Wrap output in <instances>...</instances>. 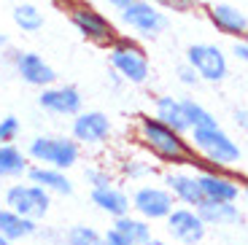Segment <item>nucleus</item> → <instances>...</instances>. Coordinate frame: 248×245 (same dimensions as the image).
<instances>
[{
  "label": "nucleus",
  "mask_w": 248,
  "mask_h": 245,
  "mask_svg": "<svg viewBox=\"0 0 248 245\" xmlns=\"http://www.w3.org/2000/svg\"><path fill=\"white\" fill-rule=\"evenodd\" d=\"M132 138L151 159L165 167H202L189 138L159 122L154 113H138L132 124Z\"/></svg>",
  "instance_id": "f257e3e1"
},
{
  "label": "nucleus",
  "mask_w": 248,
  "mask_h": 245,
  "mask_svg": "<svg viewBox=\"0 0 248 245\" xmlns=\"http://www.w3.org/2000/svg\"><path fill=\"white\" fill-rule=\"evenodd\" d=\"M194 153L200 156L202 167H218V170H237L243 162V146L221 127H192L186 132Z\"/></svg>",
  "instance_id": "f03ea898"
},
{
  "label": "nucleus",
  "mask_w": 248,
  "mask_h": 245,
  "mask_svg": "<svg viewBox=\"0 0 248 245\" xmlns=\"http://www.w3.org/2000/svg\"><path fill=\"white\" fill-rule=\"evenodd\" d=\"M106 51H108V65H111V70H116L122 76L124 84L143 86L151 78V60H149V51L143 49L140 38L119 32L116 41Z\"/></svg>",
  "instance_id": "7ed1b4c3"
},
{
  "label": "nucleus",
  "mask_w": 248,
  "mask_h": 245,
  "mask_svg": "<svg viewBox=\"0 0 248 245\" xmlns=\"http://www.w3.org/2000/svg\"><path fill=\"white\" fill-rule=\"evenodd\" d=\"M62 11L68 14L70 25L76 27V32L84 41L94 43V46H103V49H108L116 41V35H119L116 22L106 11H100L94 3H89V0H68Z\"/></svg>",
  "instance_id": "20e7f679"
},
{
  "label": "nucleus",
  "mask_w": 248,
  "mask_h": 245,
  "mask_svg": "<svg viewBox=\"0 0 248 245\" xmlns=\"http://www.w3.org/2000/svg\"><path fill=\"white\" fill-rule=\"evenodd\" d=\"M25 153L35 165H49L57 170H70L81 162V146L70 135H35Z\"/></svg>",
  "instance_id": "39448f33"
},
{
  "label": "nucleus",
  "mask_w": 248,
  "mask_h": 245,
  "mask_svg": "<svg viewBox=\"0 0 248 245\" xmlns=\"http://www.w3.org/2000/svg\"><path fill=\"white\" fill-rule=\"evenodd\" d=\"M119 22L135 38H159L170 25L168 14L154 0H132L124 11H119Z\"/></svg>",
  "instance_id": "423d86ee"
},
{
  "label": "nucleus",
  "mask_w": 248,
  "mask_h": 245,
  "mask_svg": "<svg viewBox=\"0 0 248 245\" xmlns=\"http://www.w3.org/2000/svg\"><path fill=\"white\" fill-rule=\"evenodd\" d=\"M186 65L194 68L205 84H221L230 76V57L216 43H192L186 49Z\"/></svg>",
  "instance_id": "0eeeda50"
},
{
  "label": "nucleus",
  "mask_w": 248,
  "mask_h": 245,
  "mask_svg": "<svg viewBox=\"0 0 248 245\" xmlns=\"http://www.w3.org/2000/svg\"><path fill=\"white\" fill-rule=\"evenodd\" d=\"M3 202H6V208L22 213L25 218L44 221L46 215H49V210H51V194L44 189V186L32 184V181H27V184L19 181V184H11L6 189Z\"/></svg>",
  "instance_id": "6e6552de"
},
{
  "label": "nucleus",
  "mask_w": 248,
  "mask_h": 245,
  "mask_svg": "<svg viewBox=\"0 0 248 245\" xmlns=\"http://www.w3.org/2000/svg\"><path fill=\"white\" fill-rule=\"evenodd\" d=\"M130 202H132V213L151 221V224L154 221H165L170 215V210L178 205L173 191L165 184H140L130 194Z\"/></svg>",
  "instance_id": "1a4fd4ad"
},
{
  "label": "nucleus",
  "mask_w": 248,
  "mask_h": 245,
  "mask_svg": "<svg viewBox=\"0 0 248 245\" xmlns=\"http://www.w3.org/2000/svg\"><path fill=\"white\" fill-rule=\"evenodd\" d=\"M113 135V122L103 110H78L70 119V138L78 140L81 148L106 146Z\"/></svg>",
  "instance_id": "9d476101"
},
{
  "label": "nucleus",
  "mask_w": 248,
  "mask_h": 245,
  "mask_svg": "<svg viewBox=\"0 0 248 245\" xmlns=\"http://www.w3.org/2000/svg\"><path fill=\"white\" fill-rule=\"evenodd\" d=\"M165 229L175 245H200L208 234V224L202 221L200 210L189 205H175L165 218Z\"/></svg>",
  "instance_id": "9b49d317"
},
{
  "label": "nucleus",
  "mask_w": 248,
  "mask_h": 245,
  "mask_svg": "<svg viewBox=\"0 0 248 245\" xmlns=\"http://www.w3.org/2000/svg\"><path fill=\"white\" fill-rule=\"evenodd\" d=\"M38 108L51 116L73 119L78 110H84V94L73 84H51L38 92Z\"/></svg>",
  "instance_id": "f8f14e48"
},
{
  "label": "nucleus",
  "mask_w": 248,
  "mask_h": 245,
  "mask_svg": "<svg viewBox=\"0 0 248 245\" xmlns=\"http://www.w3.org/2000/svg\"><path fill=\"white\" fill-rule=\"evenodd\" d=\"M8 60H11V65H14V73L25 81L27 86H32V89H44V86L57 84V70L44 60V54L27 51V49H16V51L8 54Z\"/></svg>",
  "instance_id": "ddd939ff"
},
{
  "label": "nucleus",
  "mask_w": 248,
  "mask_h": 245,
  "mask_svg": "<svg viewBox=\"0 0 248 245\" xmlns=\"http://www.w3.org/2000/svg\"><path fill=\"white\" fill-rule=\"evenodd\" d=\"M197 178L205 199H216V202H237L240 199V178L232 175V170L200 167Z\"/></svg>",
  "instance_id": "4468645a"
},
{
  "label": "nucleus",
  "mask_w": 248,
  "mask_h": 245,
  "mask_svg": "<svg viewBox=\"0 0 248 245\" xmlns=\"http://www.w3.org/2000/svg\"><path fill=\"white\" fill-rule=\"evenodd\" d=\"M162 184L173 191L175 202L178 205H189V208H200L205 202L202 186H200L197 172L184 170V167H168V172L162 175Z\"/></svg>",
  "instance_id": "2eb2a0df"
},
{
  "label": "nucleus",
  "mask_w": 248,
  "mask_h": 245,
  "mask_svg": "<svg viewBox=\"0 0 248 245\" xmlns=\"http://www.w3.org/2000/svg\"><path fill=\"white\" fill-rule=\"evenodd\" d=\"M205 19L211 22L216 32L227 38H246L248 35V16L232 3H208Z\"/></svg>",
  "instance_id": "dca6fc26"
},
{
  "label": "nucleus",
  "mask_w": 248,
  "mask_h": 245,
  "mask_svg": "<svg viewBox=\"0 0 248 245\" xmlns=\"http://www.w3.org/2000/svg\"><path fill=\"white\" fill-rule=\"evenodd\" d=\"M89 199L92 205L106 213L108 218H119V215H127L132 210V202H130V191H124L119 184H111V186H103V189H92L89 191Z\"/></svg>",
  "instance_id": "f3484780"
},
{
  "label": "nucleus",
  "mask_w": 248,
  "mask_h": 245,
  "mask_svg": "<svg viewBox=\"0 0 248 245\" xmlns=\"http://www.w3.org/2000/svg\"><path fill=\"white\" fill-rule=\"evenodd\" d=\"M25 178H27V181H32V184H38V186H44L51 197H54V194L70 197L76 191L73 181L68 178V170H57V167H49V165H35V162H32Z\"/></svg>",
  "instance_id": "a211bd4d"
},
{
  "label": "nucleus",
  "mask_w": 248,
  "mask_h": 245,
  "mask_svg": "<svg viewBox=\"0 0 248 245\" xmlns=\"http://www.w3.org/2000/svg\"><path fill=\"white\" fill-rule=\"evenodd\" d=\"M41 232V221H32V218H25L22 213L11 208H0V234L8 240V243H22L27 237H35Z\"/></svg>",
  "instance_id": "6ab92c4d"
},
{
  "label": "nucleus",
  "mask_w": 248,
  "mask_h": 245,
  "mask_svg": "<svg viewBox=\"0 0 248 245\" xmlns=\"http://www.w3.org/2000/svg\"><path fill=\"white\" fill-rule=\"evenodd\" d=\"M30 165V156L16 143H0V181H22Z\"/></svg>",
  "instance_id": "aec40b11"
},
{
  "label": "nucleus",
  "mask_w": 248,
  "mask_h": 245,
  "mask_svg": "<svg viewBox=\"0 0 248 245\" xmlns=\"http://www.w3.org/2000/svg\"><path fill=\"white\" fill-rule=\"evenodd\" d=\"M197 210H200V215H202V221L208 224V229L211 227H218V229L237 227L240 218H243L237 202H216V199H205Z\"/></svg>",
  "instance_id": "412c9836"
},
{
  "label": "nucleus",
  "mask_w": 248,
  "mask_h": 245,
  "mask_svg": "<svg viewBox=\"0 0 248 245\" xmlns=\"http://www.w3.org/2000/svg\"><path fill=\"white\" fill-rule=\"evenodd\" d=\"M151 113H154L159 122H165L168 127L184 132V135L189 132V122H186L181 97H173V94H159V97H154V103H151Z\"/></svg>",
  "instance_id": "4be33fe9"
},
{
  "label": "nucleus",
  "mask_w": 248,
  "mask_h": 245,
  "mask_svg": "<svg viewBox=\"0 0 248 245\" xmlns=\"http://www.w3.org/2000/svg\"><path fill=\"white\" fill-rule=\"evenodd\" d=\"M111 227L116 229V232H122L127 240H132L135 245H143L146 240L154 237V227H151V221L135 215L132 210H130L127 215H119V218H113Z\"/></svg>",
  "instance_id": "5701e85b"
},
{
  "label": "nucleus",
  "mask_w": 248,
  "mask_h": 245,
  "mask_svg": "<svg viewBox=\"0 0 248 245\" xmlns=\"http://www.w3.org/2000/svg\"><path fill=\"white\" fill-rule=\"evenodd\" d=\"M116 172L119 178H127V181H146V178L156 175L159 172V167L151 162V156L146 159V156H122V159L116 162Z\"/></svg>",
  "instance_id": "b1692460"
},
{
  "label": "nucleus",
  "mask_w": 248,
  "mask_h": 245,
  "mask_svg": "<svg viewBox=\"0 0 248 245\" xmlns=\"http://www.w3.org/2000/svg\"><path fill=\"white\" fill-rule=\"evenodd\" d=\"M11 19H14V25H16V30L27 32V35L41 32V30H44V25H46L44 11H41L35 3H19V6H14Z\"/></svg>",
  "instance_id": "393cba45"
},
{
  "label": "nucleus",
  "mask_w": 248,
  "mask_h": 245,
  "mask_svg": "<svg viewBox=\"0 0 248 245\" xmlns=\"http://www.w3.org/2000/svg\"><path fill=\"white\" fill-rule=\"evenodd\" d=\"M181 103H184V113H186V122H189V129H192V127H211V124H218V119L213 116V113L205 108L200 100L181 97Z\"/></svg>",
  "instance_id": "a878e982"
},
{
  "label": "nucleus",
  "mask_w": 248,
  "mask_h": 245,
  "mask_svg": "<svg viewBox=\"0 0 248 245\" xmlns=\"http://www.w3.org/2000/svg\"><path fill=\"white\" fill-rule=\"evenodd\" d=\"M65 245H106L103 232H97L89 224H76L65 232Z\"/></svg>",
  "instance_id": "bb28decb"
},
{
  "label": "nucleus",
  "mask_w": 248,
  "mask_h": 245,
  "mask_svg": "<svg viewBox=\"0 0 248 245\" xmlns=\"http://www.w3.org/2000/svg\"><path fill=\"white\" fill-rule=\"evenodd\" d=\"M84 178H87L89 189H103V186L116 184V175H113V172L108 170V167H103V165H92V167H87V170H84Z\"/></svg>",
  "instance_id": "cd10ccee"
},
{
  "label": "nucleus",
  "mask_w": 248,
  "mask_h": 245,
  "mask_svg": "<svg viewBox=\"0 0 248 245\" xmlns=\"http://www.w3.org/2000/svg\"><path fill=\"white\" fill-rule=\"evenodd\" d=\"M22 135V122L14 113L0 116V143H16Z\"/></svg>",
  "instance_id": "c85d7f7f"
},
{
  "label": "nucleus",
  "mask_w": 248,
  "mask_h": 245,
  "mask_svg": "<svg viewBox=\"0 0 248 245\" xmlns=\"http://www.w3.org/2000/svg\"><path fill=\"white\" fill-rule=\"evenodd\" d=\"M162 11H173V14H192L197 8H202V0H154Z\"/></svg>",
  "instance_id": "c756f323"
},
{
  "label": "nucleus",
  "mask_w": 248,
  "mask_h": 245,
  "mask_svg": "<svg viewBox=\"0 0 248 245\" xmlns=\"http://www.w3.org/2000/svg\"><path fill=\"white\" fill-rule=\"evenodd\" d=\"M175 78H178L181 86H186V89H194V86H200L202 81H200V76L194 73V68H189V65H178V70H175Z\"/></svg>",
  "instance_id": "7c9ffc66"
},
{
  "label": "nucleus",
  "mask_w": 248,
  "mask_h": 245,
  "mask_svg": "<svg viewBox=\"0 0 248 245\" xmlns=\"http://www.w3.org/2000/svg\"><path fill=\"white\" fill-rule=\"evenodd\" d=\"M230 54L235 57L237 62H246V65H248V38H235Z\"/></svg>",
  "instance_id": "2f4dec72"
},
{
  "label": "nucleus",
  "mask_w": 248,
  "mask_h": 245,
  "mask_svg": "<svg viewBox=\"0 0 248 245\" xmlns=\"http://www.w3.org/2000/svg\"><path fill=\"white\" fill-rule=\"evenodd\" d=\"M103 240H106V245H135L132 240H127L122 232H116V229H108V232H103Z\"/></svg>",
  "instance_id": "473e14b6"
},
{
  "label": "nucleus",
  "mask_w": 248,
  "mask_h": 245,
  "mask_svg": "<svg viewBox=\"0 0 248 245\" xmlns=\"http://www.w3.org/2000/svg\"><path fill=\"white\" fill-rule=\"evenodd\" d=\"M232 124L237 127V132H246L248 135V108H235V113H232Z\"/></svg>",
  "instance_id": "72a5a7b5"
},
{
  "label": "nucleus",
  "mask_w": 248,
  "mask_h": 245,
  "mask_svg": "<svg viewBox=\"0 0 248 245\" xmlns=\"http://www.w3.org/2000/svg\"><path fill=\"white\" fill-rule=\"evenodd\" d=\"M106 3L113 8V11H124V8H127V6L132 3V0H106Z\"/></svg>",
  "instance_id": "f704fd0d"
},
{
  "label": "nucleus",
  "mask_w": 248,
  "mask_h": 245,
  "mask_svg": "<svg viewBox=\"0 0 248 245\" xmlns=\"http://www.w3.org/2000/svg\"><path fill=\"white\" fill-rule=\"evenodd\" d=\"M237 178H240V197L248 199V178L246 175H237Z\"/></svg>",
  "instance_id": "c9c22d12"
},
{
  "label": "nucleus",
  "mask_w": 248,
  "mask_h": 245,
  "mask_svg": "<svg viewBox=\"0 0 248 245\" xmlns=\"http://www.w3.org/2000/svg\"><path fill=\"white\" fill-rule=\"evenodd\" d=\"M143 245H173L170 240H159V237H151V240H146Z\"/></svg>",
  "instance_id": "e433bc0d"
},
{
  "label": "nucleus",
  "mask_w": 248,
  "mask_h": 245,
  "mask_svg": "<svg viewBox=\"0 0 248 245\" xmlns=\"http://www.w3.org/2000/svg\"><path fill=\"white\" fill-rule=\"evenodd\" d=\"M8 43H11V41H8V35L0 30V51H6V49H8Z\"/></svg>",
  "instance_id": "4c0bfd02"
},
{
  "label": "nucleus",
  "mask_w": 248,
  "mask_h": 245,
  "mask_svg": "<svg viewBox=\"0 0 248 245\" xmlns=\"http://www.w3.org/2000/svg\"><path fill=\"white\" fill-rule=\"evenodd\" d=\"M51 6H57V8H65V3H68V0H49Z\"/></svg>",
  "instance_id": "58836bf2"
},
{
  "label": "nucleus",
  "mask_w": 248,
  "mask_h": 245,
  "mask_svg": "<svg viewBox=\"0 0 248 245\" xmlns=\"http://www.w3.org/2000/svg\"><path fill=\"white\" fill-rule=\"evenodd\" d=\"M0 245H14V243H8V240L3 237V234H0Z\"/></svg>",
  "instance_id": "ea45409f"
},
{
  "label": "nucleus",
  "mask_w": 248,
  "mask_h": 245,
  "mask_svg": "<svg viewBox=\"0 0 248 245\" xmlns=\"http://www.w3.org/2000/svg\"><path fill=\"white\" fill-rule=\"evenodd\" d=\"M246 38H248V35H246Z\"/></svg>",
  "instance_id": "a19ab883"
}]
</instances>
